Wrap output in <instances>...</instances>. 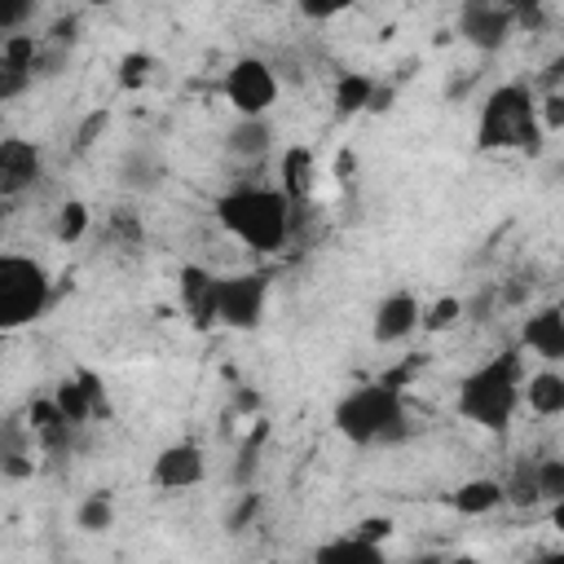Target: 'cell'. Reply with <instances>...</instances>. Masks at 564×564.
I'll list each match as a JSON object with an SVG mask.
<instances>
[{
    "mask_svg": "<svg viewBox=\"0 0 564 564\" xmlns=\"http://www.w3.org/2000/svg\"><path fill=\"white\" fill-rule=\"evenodd\" d=\"M216 220L251 251H278L291 238L295 207L286 203L282 189L269 185H238L216 198Z\"/></svg>",
    "mask_w": 564,
    "mask_h": 564,
    "instance_id": "cell-1",
    "label": "cell"
},
{
    "mask_svg": "<svg viewBox=\"0 0 564 564\" xmlns=\"http://www.w3.org/2000/svg\"><path fill=\"white\" fill-rule=\"evenodd\" d=\"M520 383H524V370H520V352H498L494 361L476 366L463 383H458V397H454V410L485 427V432H507L511 419H516V405H520Z\"/></svg>",
    "mask_w": 564,
    "mask_h": 564,
    "instance_id": "cell-2",
    "label": "cell"
},
{
    "mask_svg": "<svg viewBox=\"0 0 564 564\" xmlns=\"http://www.w3.org/2000/svg\"><path fill=\"white\" fill-rule=\"evenodd\" d=\"M335 432L352 445H397L410 436L405 401L392 383H366L339 397L335 405Z\"/></svg>",
    "mask_w": 564,
    "mask_h": 564,
    "instance_id": "cell-3",
    "label": "cell"
},
{
    "mask_svg": "<svg viewBox=\"0 0 564 564\" xmlns=\"http://www.w3.org/2000/svg\"><path fill=\"white\" fill-rule=\"evenodd\" d=\"M542 128H538V101L524 84H502L489 93L480 123H476V145L480 150H524L542 154Z\"/></svg>",
    "mask_w": 564,
    "mask_h": 564,
    "instance_id": "cell-4",
    "label": "cell"
},
{
    "mask_svg": "<svg viewBox=\"0 0 564 564\" xmlns=\"http://www.w3.org/2000/svg\"><path fill=\"white\" fill-rule=\"evenodd\" d=\"M53 300L48 269L31 256L0 251V330H18L35 322Z\"/></svg>",
    "mask_w": 564,
    "mask_h": 564,
    "instance_id": "cell-5",
    "label": "cell"
},
{
    "mask_svg": "<svg viewBox=\"0 0 564 564\" xmlns=\"http://www.w3.org/2000/svg\"><path fill=\"white\" fill-rule=\"evenodd\" d=\"M225 97L238 110V119H264L278 101V70L264 57H238L225 70Z\"/></svg>",
    "mask_w": 564,
    "mask_h": 564,
    "instance_id": "cell-6",
    "label": "cell"
},
{
    "mask_svg": "<svg viewBox=\"0 0 564 564\" xmlns=\"http://www.w3.org/2000/svg\"><path fill=\"white\" fill-rule=\"evenodd\" d=\"M269 304V278L264 273H234L216 282V326L229 330H256L264 322Z\"/></svg>",
    "mask_w": 564,
    "mask_h": 564,
    "instance_id": "cell-7",
    "label": "cell"
},
{
    "mask_svg": "<svg viewBox=\"0 0 564 564\" xmlns=\"http://www.w3.org/2000/svg\"><path fill=\"white\" fill-rule=\"evenodd\" d=\"M458 35L476 53H498L516 35V9L511 4H494V0H467L458 9Z\"/></svg>",
    "mask_w": 564,
    "mask_h": 564,
    "instance_id": "cell-8",
    "label": "cell"
},
{
    "mask_svg": "<svg viewBox=\"0 0 564 564\" xmlns=\"http://www.w3.org/2000/svg\"><path fill=\"white\" fill-rule=\"evenodd\" d=\"M44 172L40 145L26 137H0V203L26 194Z\"/></svg>",
    "mask_w": 564,
    "mask_h": 564,
    "instance_id": "cell-9",
    "label": "cell"
},
{
    "mask_svg": "<svg viewBox=\"0 0 564 564\" xmlns=\"http://www.w3.org/2000/svg\"><path fill=\"white\" fill-rule=\"evenodd\" d=\"M203 476H207V458H203V449H198L194 441L163 445V449L154 454V467H150V480H154L159 489H167V494L194 489Z\"/></svg>",
    "mask_w": 564,
    "mask_h": 564,
    "instance_id": "cell-10",
    "label": "cell"
},
{
    "mask_svg": "<svg viewBox=\"0 0 564 564\" xmlns=\"http://www.w3.org/2000/svg\"><path fill=\"white\" fill-rule=\"evenodd\" d=\"M419 317H423L419 300L410 291H392V295L379 300L375 322H370V335H375V344H401V339H410L419 330Z\"/></svg>",
    "mask_w": 564,
    "mask_h": 564,
    "instance_id": "cell-11",
    "label": "cell"
},
{
    "mask_svg": "<svg viewBox=\"0 0 564 564\" xmlns=\"http://www.w3.org/2000/svg\"><path fill=\"white\" fill-rule=\"evenodd\" d=\"M31 427L22 414H4L0 419V476L4 480H31L35 476V458H31Z\"/></svg>",
    "mask_w": 564,
    "mask_h": 564,
    "instance_id": "cell-12",
    "label": "cell"
},
{
    "mask_svg": "<svg viewBox=\"0 0 564 564\" xmlns=\"http://www.w3.org/2000/svg\"><path fill=\"white\" fill-rule=\"evenodd\" d=\"M22 419H26V427H31V441H35V449H44V454H66V449H70V436H75V427L62 419V410L53 405V397H40V401H31Z\"/></svg>",
    "mask_w": 564,
    "mask_h": 564,
    "instance_id": "cell-13",
    "label": "cell"
},
{
    "mask_svg": "<svg viewBox=\"0 0 564 564\" xmlns=\"http://www.w3.org/2000/svg\"><path fill=\"white\" fill-rule=\"evenodd\" d=\"M520 339H524V348L529 352H538L542 361H564V313L555 308V304H546V308H538V313H529L524 317V330H520Z\"/></svg>",
    "mask_w": 564,
    "mask_h": 564,
    "instance_id": "cell-14",
    "label": "cell"
},
{
    "mask_svg": "<svg viewBox=\"0 0 564 564\" xmlns=\"http://www.w3.org/2000/svg\"><path fill=\"white\" fill-rule=\"evenodd\" d=\"M216 282L220 278H212L207 269H198V264H185L181 269V304H185V313L194 317V326H216Z\"/></svg>",
    "mask_w": 564,
    "mask_h": 564,
    "instance_id": "cell-15",
    "label": "cell"
},
{
    "mask_svg": "<svg viewBox=\"0 0 564 564\" xmlns=\"http://www.w3.org/2000/svg\"><path fill=\"white\" fill-rule=\"evenodd\" d=\"M273 150V123L269 119H234L225 132V154L234 163H260Z\"/></svg>",
    "mask_w": 564,
    "mask_h": 564,
    "instance_id": "cell-16",
    "label": "cell"
},
{
    "mask_svg": "<svg viewBox=\"0 0 564 564\" xmlns=\"http://www.w3.org/2000/svg\"><path fill=\"white\" fill-rule=\"evenodd\" d=\"M520 397L529 401L533 414L555 419V414H564V375L560 370H538L520 383Z\"/></svg>",
    "mask_w": 564,
    "mask_h": 564,
    "instance_id": "cell-17",
    "label": "cell"
},
{
    "mask_svg": "<svg viewBox=\"0 0 564 564\" xmlns=\"http://www.w3.org/2000/svg\"><path fill=\"white\" fill-rule=\"evenodd\" d=\"M445 502H449L458 516H489L494 507H502V480H489V476L463 480Z\"/></svg>",
    "mask_w": 564,
    "mask_h": 564,
    "instance_id": "cell-18",
    "label": "cell"
},
{
    "mask_svg": "<svg viewBox=\"0 0 564 564\" xmlns=\"http://www.w3.org/2000/svg\"><path fill=\"white\" fill-rule=\"evenodd\" d=\"M313 564H388V555H383V546H366L352 533H344V538L322 542L313 551Z\"/></svg>",
    "mask_w": 564,
    "mask_h": 564,
    "instance_id": "cell-19",
    "label": "cell"
},
{
    "mask_svg": "<svg viewBox=\"0 0 564 564\" xmlns=\"http://www.w3.org/2000/svg\"><path fill=\"white\" fill-rule=\"evenodd\" d=\"M308 189H313V154H308L304 145H291V150L282 154V194H286V203L295 207V203L308 198Z\"/></svg>",
    "mask_w": 564,
    "mask_h": 564,
    "instance_id": "cell-20",
    "label": "cell"
},
{
    "mask_svg": "<svg viewBox=\"0 0 564 564\" xmlns=\"http://www.w3.org/2000/svg\"><path fill=\"white\" fill-rule=\"evenodd\" d=\"M370 93H375V79L370 75H361V70H348V75H339L335 79V115L339 119H352V115H361L366 106H370Z\"/></svg>",
    "mask_w": 564,
    "mask_h": 564,
    "instance_id": "cell-21",
    "label": "cell"
},
{
    "mask_svg": "<svg viewBox=\"0 0 564 564\" xmlns=\"http://www.w3.org/2000/svg\"><path fill=\"white\" fill-rule=\"evenodd\" d=\"M264 436H269V423L256 419L251 436L242 441V449H238V458H234V467H229V485H234V489H251V480H256V471H260V445H264Z\"/></svg>",
    "mask_w": 564,
    "mask_h": 564,
    "instance_id": "cell-22",
    "label": "cell"
},
{
    "mask_svg": "<svg viewBox=\"0 0 564 564\" xmlns=\"http://www.w3.org/2000/svg\"><path fill=\"white\" fill-rule=\"evenodd\" d=\"M110 524H115V498H110L106 489H93L88 498H79V507H75V529H79V533L97 538V533H106Z\"/></svg>",
    "mask_w": 564,
    "mask_h": 564,
    "instance_id": "cell-23",
    "label": "cell"
},
{
    "mask_svg": "<svg viewBox=\"0 0 564 564\" xmlns=\"http://www.w3.org/2000/svg\"><path fill=\"white\" fill-rule=\"evenodd\" d=\"M53 405L62 410V419H66L70 427H84V423L93 419V401H88V392H84V383H79L75 375L53 388Z\"/></svg>",
    "mask_w": 564,
    "mask_h": 564,
    "instance_id": "cell-24",
    "label": "cell"
},
{
    "mask_svg": "<svg viewBox=\"0 0 564 564\" xmlns=\"http://www.w3.org/2000/svg\"><path fill=\"white\" fill-rule=\"evenodd\" d=\"M119 176H123V185L128 189H154L159 185V163H154V154H145V150H132L128 159H123V167H119Z\"/></svg>",
    "mask_w": 564,
    "mask_h": 564,
    "instance_id": "cell-25",
    "label": "cell"
},
{
    "mask_svg": "<svg viewBox=\"0 0 564 564\" xmlns=\"http://www.w3.org/2000/svg\"><path fill=\"white\" fill-rule=\"evenodd\" d=\"M533 485L542 502H560L564 498V458H538L533 463Z\"/></svg>",
    "mask_w": 564,
    "mask_h": 564,
    "instance_id": "cell-26",
    "label": "cell"
},
{
    "mask_svg": "<svg viewBox=\"0 0 564 564\" xmlns=\"http://www.w3.org/2000/svg\"><path fill=\"white\" fill-rule=\"evenodd\" d=\"M502 502H511V507H538L542 498H538V485H533V467L529 463H520L516 467V476L502 485Z\"/></svg>",
    "mask_w": 564,
    "mask_h": 564,
    "instance_id": "cell-27",
    "label": "cell"
},
{
    "mask_svg": "<svg viewBox=\"0 0 564 564\" xmlns=\"http://www.w3.org/2000/svg\"><path fill=\"white\" fill-rule=\"evenodd\" d=\"M150 70H154V57L150 53H123V62H119V88L123 93L145 88L150 84Z\"/></svg>",
    "mask_w": 564,
    "mask_h": 564,
    "instance_id": "cell-28",
    "label": "cell"
},
{
    "mask_svg": "<svg viewBox=\"0 0 564 564\" xmlns=\"http://www.w3.org/2000/svg\"><path fill=\"white\" fill-rule=\"evenodd\" d=\"M53 234H57V242H79L88 234V207L84 203H62Z\"/></svg>",
    "mask_w": 564,
    "mask_h": 564,
    "instance_id": "cell-29",
    "label": "cell"
},
{
    "mask_svg": "<svg viewBox=\"0 0 564 564\" xmlns=\"http://www.w3.org/2000/svg\"><path fill=\"white\" fill-rule=\"evenodd\" d=\"M31 84H35V79H31V70L0 53V106H4V101H13V97H22Z\"/></svg>",
    "mask_w": 564,
    "mask_h": 564,
    "instance_id": "cell-30",
    "label": "cell"
},
{
    "mask_svg": "<svg viewBox=\"0 0 564 564\" xmlns=\"http://www.w3.org/2000/svg\"><path fill=\"white\" fill-rule=\"evenodd\" d=\"M106 128H110V110H106V106H101V110H88V115L79 119V128H75V150L88 154V150L106 137Z\"/></svg>",
    "mask_w": 564,
    "mask_h": 564,
    "instance_id": "cell-31",
    "label": "cell"
},
{
    "mask_svg": "<svg viewBox=\"0 0 564 564\" xmlns=\"http://www.w3.org/2000/svg\"><path fill=\"white\" fill-rule=\"evenodd\" d=\"M458 317H463V300H458V295H441L432 308H423L419 326H423V330H445V326H454Z\"/></svg>",
    "mask_w": 564,
    "mask_h": 564,
    "instance_id": "cell-32",
    "label": "cell"
},
{
    "mask_svg": "<svg viewBox=\"0 0 564 564\" xmlns=\"http://www.w3.org/2000/svg\"><path fill=\"white\" fill-rule=\"evenodd\" d=\"M260 502H264V498H260L256 489H238V502H234V511L225 516V533H242V529L260 516Z\"/></svg>",
    "mask_w": 564,
    "mask_h": 564,
    "instance_id": "cell-33",
    "label": "cell"
},
{
    "mask_svg": "<svg viewBox=\"0 0 564 564\" xmlns=\"http://www.w3.org/2000/svg\"><path fill=\"white\" fill-rule=\"evenodd\" d=\"M31 18H35V4L31 0H0V40L18 35Z\"/></svg>",
    "mask_w": 564,
    "mask_h": 564,
    "instance_id": "cell-34",
    "label": "cell"
},
{
    "mask_svg": "<svg viewBox=\"0 0 564 564\" xmlns=\"http://www.w3.org/2000/svg\"><path fill=\"white\" fill-rule=\"evenodd\" d=\"M392 529H397V524H392V516H366V520H357V524H352V538H357V542H366V546H383V542L392 538Z\"/></svg>",
    "mask_w": 564,
    "mask_h": 564,
    "instance_id": "cell-35",
    "label": "cell"
},
{
    "mask_svg": "<svg viewBox=\"0 0 564 564\" xmlns=\"http://www.w3.org/2000/svg\"><path fill=\"white\" fill-rule=\"evenodd\" d=\"M538 128L542 132H560L564 128V93H546L538 106Z\"/></svg>",
    "mask_w": 564,
    "mask_h": 564,
    "instance_id": "cell-36",
    "label": "cell"
},
{
    "mask_svg": "<svg viewBox=\"0 0 564 564\" xmlns=\"http://www.w3.org/2000/svg\"><path fill=\"white\" fill-rule=\"evenodd\" d=\"M75 379L84 383V392H88V401H93V419H106V414H110V401H106V392H101V379H97L93 370H75Z\"/></svg>",
    "mask_w": 564,
    "mask_h": 564,
    "instance_id": "cell-37",
    "label": "cell"
},
{
    "mask_svg": "<svg viewBox=\"0 0 564 564\" xmlns=\"http://www.w3.org/2000/svg\"><path fill=\"white\" fill-rule=\"evenodd\" d=\"M75 31H79V18L70 13V18H57V22L48 26V35H44V40H48V44H57V48H70V44H75Z\"/></svg>",
    "mask_w": 564,
    "mask_h": 564,
    "instance_id": "cell-38",
    "label": "cell"
},
{
    "mask_svg": "<svg viewBox=\"0 0 564 564\" xmlns=\"http://www.w3.org/2000/svg\"><path fill=\"white\" fill-rule=\"evenodd\" d=\"M388 106H392V84H375V93H370V106H366V110H375V115H379V110H388Z\"/></svg>",
    "mask_w": 564,
    "mask_h": 564,
    "instance_id": "cell-39",
    "label": "cell"
},
{
    "mask_svg": "<svg viewBox=\"0 0 564 564\" xmlns=\"http://www.w3.org/2000/svg\"><path fill=\"white\" fill-rule=\"evenodd\" d=\"M4 220H9V203H0V234H4Z\"/></svg>",
    "mask_w": 564,
    "mask_h": 564,
    "instance_id": "cell-40",
    "label": "cell"
},
{
    "mask_svg": "<svg viewBox=\"0 0 564 564\" xmlns=\"http://www.w3.org/2000/svg\"><path fill=\"white\" fill-rule=\"evenodd\" d=\"M0 137H4V123H0Z\"/></svg>",
    "mask_w": 564,
    "mask_h": 564,
    "instance_id": "cell-41",
    "label": "cell"
}]
</instances>
